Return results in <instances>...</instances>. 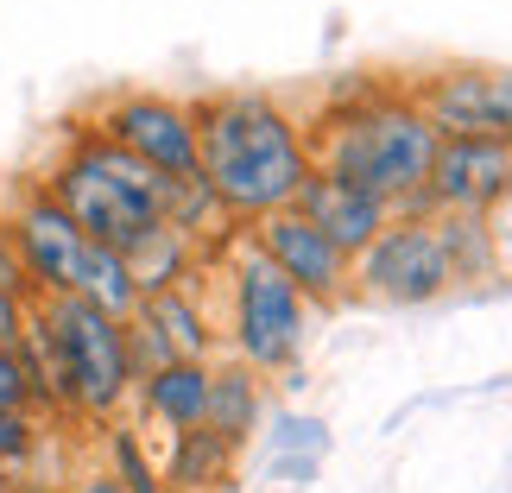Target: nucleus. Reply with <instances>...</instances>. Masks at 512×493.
Instances as JSON below:
<instances>
[{"label":"nucleus","mask_w":512,"mask_h":493,"mask_svg":"<svg viewBox=\"0 0 512 493\" xmlns=\"http://www.w3.org/2000/svg\"><path fill=\"white\" fill-rule=\"evenodd\" d=\"M196 177L215 190L241 228L260 215L298 209V190L317 171L304 108L266 89H209L196 95Z\"/></svg>","instance_id":"nucleus-1"},{"label":"nucleus","mask_w":512,"mask_h":493,"mask_svg":"<svg viewBox=\"0 0 512 493\" xmlns=\"http://www.w3.org/2000/svg\"><path fill=\"white\" fill-rule=\"evenodd\" d=\"M38 184L64 203V215L95 247L133 253L165 228V177L127 159L121 146H108L89 121L57 133V152L38 165Z\"/></svg>","instance_id":"nucleus-2"},{"label":"nucleus","mask_w":512,"mask_h":493,"mask_svg":"<svg viewBox=\"0 0 512 493\" xmlns=\"http://www.w3.org/2000/svg\"><path fill=\"white\" fill-rule=\"evenodd\" d=\"M443 133L430 127V114L411 102V89L392 83L380 102L336 114V121H310V152L317 171H336L348 184L373 190L380 203L399 215L405 203H418L430 184V159H437Z\"/></svg>","instance_id":"nucleus-3"},{"label":"nucleus","mask_w":512,"mask_h":493,"mask_svg":"<svg viewBox=\"0 0 512 493\" xmlns=\"http://www.w3.org/2000/svg\"><path fill=\"white\" fill-rule=\"evenodd\" d=\"M209 279H222L215 285L222 304H209L215 329H222V354H234L260 380H291L310 348V317H317L304 291L247 241V228L209 260Z\"/></svg>","instance_id":"nucleus-4"},{"label":"nucleus","mask_w":512,"mask_h":493,"mask_svg":"<svg viewBox=\"0 0 512 493\" xmlns=\"http://www.w3.org/2000/svg\"><path fill=\"white\" fill-rule=\"evenodd\" d=\"M0 234L19 253L26 279L38 298H76V279H83L89 260V234L64 215V203L38 184V177H19V184L0 196Z\"/></svg>","instance_id":"nucleus-5"},{"label":"nucleus","mask_w":512,"mask_h":493,"mask_svg":"<svg viewBox=\"0 0 512 493\" xmlns=\"http://www.w3.org/2000/svg\"><path fill=\"white\" fill-rule=\"evenodd\" d=\"M449 291H456V279H449L437 222H418V215H392L386 234L354 260V298L380 310H424Z\"/></svg>","instance_id":"nucleus-6"},{"label":"nucleus","mask_w":512,"mask_h":493,"mask_svg":"<svg viewBox=\"0 0 512 493\" xmlns=\"http://www.w3.org/2000/svg\"><path fill=\"white\" fill-rule=\"evenodd\" d=\"M89 127L127 159H140L159 177H190L196 171V108L165 89H114L95 102Z\"/></svg>","instance_id":"nucleus-7"},{"label":"nucleus","mask_w":512,"mask_h":493,"mask_svg":"<svg viewBox=\"0 0 512 493\" xmlns=\"http://www.w3.org/2000/svg\"><path fill=\"white\" fill-rule=\"evenodd\" d=\"M405 89L443 140L512 146V64H437V70L411 76Z\"/></svg>","instance_id":"nucleus-8"},{"label":"nucleus","mask_w":512,"mask_h":493,"mask_svg":"<svg viewBox=\"0 0 512 493\" xmlns=\"http://www.w3.org/2000/svg\"><path fill=\"white\" fill-rule=\"evenodd\" d=\"M247 241L260 247L266 260L304 291V304H310V310H336V304L354 298V260H348L336 241H329L317 222H310L304 209L260 215V222L247 228Z\"/></svg>","instance_id":"nucleus-9"},{"label":"nucleus","mask_w":512,"mask_h":493,"mask_svg":"<svg viewBox=\"0 0 512 493\" xmlns=\"http://www.w3.org/2000/svg\"><path fill=\"white\" fill-rule=\"evenodd\" d=\"M424 203H430V215H494L500 203H512V146L437 140Z\"/></svg>","instance_id":"nucleus-10"},{"label":"nucleus","mask_w":512,"mask_h":493,"mask_svg":"<svg viewBox=\"0 0 512 493\" xmlns=\"http://www.w3.org/2000/svg\"><path fill=\"white\" fill-rule=\"evenodd\" d=\"M298 209L348 253V260H361V253L386 234V222H392V209L380 203V196L348 184V177H336V171H310V184L298 190Z\"/></svg>","instance_id":"nucleus-11"},{"label":"nucleus","mask_w":512,"mask_h":493,"mask_svg":"<svg viewBox=\"0 0 512 493\" xmlns=\"http://www.w3.org/2000/svg\"><path fill=\"white\" fill-rule=\"evenodd\" d=\"M133 411H140V424H152L159 437L203 430V418H209V361H165L159 373H146L140 392H133Z\"/></svg>","instance_id":"nucleus-12"},{"label":"nucleus","mask_w":512,"mask_h":493,"mask_svg":"<svg viewBox=\"0 0 512 493\" xmlns=\"http://www.w3.org/2000/svg\"><path fill=\"white\" fill-rule=\"evenodd\" d=\"M140 323H152V335L171 348V361H215V354H222V329H215V310H209V285H184V291L146 298Z\"/></svg>","instance_id":"nucleus-13"},{"label":"nucleus","mask_w":512,"mask_h":493,"mask_svg":"<svg viewBox=\"0 0 512 493\" xmlns=\"http://www.w3.org/2000/svg\"><path fill=\"white\" fill-rule=\"evenodd\" d=\"M222 443L247 449L266 430V380L253 367H241L234 354H215L209 361V418H203Z\"/></svg>","instance_id":"nucleus-14"},{"label":"nucleus","mask_w":512,"mask_h":493,"mask_svg":"<svg viewBox=\"0 0 512 493\" xmlns=\"http://www.w3.org/2000/svg\"><path fill=\"white\" fill-rule=\"evenodd\" d=\"M234 456H241V449L222 443L203 424V430H177V437H165L159 468H165V487L171 493H215V487L234 475Z\"/></svg>","instance_id":"nucleus-15"},{"label":"nucleus","mask_w":512,"mask_h":493,"mask_svg":"<svg viewBox=\"0 0 512 493\" xmlns=\"http://www.w3.org/2000/svg\"><path fill=\"white\" fill-rule=\"evenodd\" d=\"M165 228L190 234V241L203 247L209 260L234 241V234H241V222H234V215L215 203V190H209L196 171H190V177H165Z\"/></svg>","instance_id":"nucleus-16"},{"label":"nucleus","mask_w":512,"mask_h":493,"mask_svg":"<svg viewBox=\"0 0 512 493\" xmlns=\"http://www.w3.org/2000/svg\"><path fill=\"white\" fill-rule=\"evenodd\" d=\"M127 266H133V279H140L146 298H159V291H184V285H203V272H209V253L190 241V234H177V228H159L152 241H140L127 253Z\"/></svg>","instance_id":"nucleus-17"},{"label":"nucleus","mask_w":512,"mask_h":493,"mask_svg":"<svg viewBox=\"0 0 512 493\" xmlns=\"http://www.w3.org/2000/svg\"><path fill=\"white\" fill-rule=\"evenodd\" d=\"M437 241H443V260H449L456 291L500 285V260H494V228H487V215H437Z\"/></svg>","instance_id":"nucleus-18"},{"label":"nucleus","mask_w":512,"mask_h":493,"mask_svg":"<svg viewBox=\"0 0 512 493\" xmlns=\"http://www.w3.org/2000/svg\"><path fill=\"white\" fill-rule=\"evenodd\" d=\"M76 298L95 304V310H102V317H114V323H133V317H140V304H146V291H140V279H133L127 253L89 247L83 279H76Z\"/></svg>","instance_id":"nucleus-19"},{"label":"nucleus","mask_w":512,"mask_h":493,"mask_svg":"<svg viewBox=\"0 0 512 493\" xmlns=\"http://www.w3.org/2000/svg\"><path fill=\"white\" fill-rule=\"evenodd\" d=\"M329 456V430L323 418H304V411H285V418H272V475L304 487L317 481V468Z\"/></svg>","instance_id":"nucleus-20"},{"label":"nucleus","mask_w":512,"mask_h":493,"mask_svg":"<svg viewBox=\"0 0 512 493\" xmlns=\"http://www.w3.org/2000/svg\"><path fill=\"white\" fill-rule=\"evenodd\" d=\"M102 449H108L102 468L121 481V493H171L165 487V468H159V456H152V443H146V430L133 424V418H114L102 430Z\"/></svg>","instance_id":"nucleus-21"},{"label":"nucleus","mask_w":512,"mask_h":493,"mask_svg":"<svg viewBox=\"0 0 512 493\" xmlns=\"http://www.w3.org/2000/svg\"><path fill=\"white\" fill-rule=\"evenodd\" d=\"M45 437H51V418H38V411H0V462H13L19 475H32Z\"/></svg>","instance_id":"nucleus-22"},{"label":"nucleus","mask_w":512,"mask_h":493,"mask_svg":"<svg viewBox=\"0 0 512 493\" xmlns=\"http://www.w3.org/2000/svg\"><path fill=\"white\" fill-rule=\"evenodd\" d=\"M0 411H38V418H45V405H38V380H32V367H26L19 348H0Z\"/></svg>","instance_id":"nucleus-23"},{"label":"nucleus","mask_w":512,"mask_h":493,"mask_svg":"<svg viewBox=\"0 0 512 493\" xmlns=\"http://www.w3.org/2000/svg\"><path fill=\"white\" fill-rule=\"evenodd\" d=\"M26 323H32V298L0 291V348H19V342H26Z\"/></svg>","instance_id":"nucleus-24"},{"label":"nucleus","mask_w":512,"mask_h":493,"mask_svg":"<svg viewBox=\"0 0 512 493\" xmlns=\"http://www.w3.org/2000/svg\"><path fill=\"white\" fill-rule=\"evenodd\" d=\"M487 228H494V260H500V285H512V203H500L487 215Z\"/></svg>","instance_id":"nucleus-25"},{"label":"nucleus","mask_w":512,"mask_h":493,"mask_svg":"<svg viewBox=\"0 0 512 493\" xmlns=\"http://www.w3.org/2000/svg\"><path fill=\"white\" fill-rule=\"evenodd\" d=\"M0 291H13V298H32V304H38V291H32V279H26V266H19V253L7 247V234H0Z\"/></svg>","instance_id":"nucleus-26"},{"label":"nucleus","mask_w":512,"mask_h":493,"mask_svg":"<svg viewBox=\"0 0 512 493\" xmlns=\"http://www.w3.org/2000/svg\"><path fill=\"white\" fill-rule=\"evenodd\" d=\"M70 493H121V481H114L108 468H83V475L70 481Z\"/></svg>","instance_id":"nucleus-27"},{"label":"nucleus","mask_w":512,"mask_h":493,"mask_svg":"<svg viewBox=\"0 0 512 493\" xmlns=\"http://www.w3.org/2000/svg\"><path fill=\"white\" fill-rule=\"evenodd\" d=\"M13 493H70V481H51V475H19Z\"/></svg>","instance_id":"nucleus-28"},{"label":"nucleus","mask_w":512,"mask_h":493,"mask_svg":"<svg viewBox=\"0 0 512 493\" xmlns=\"http://www.w3.org/2000/svg\"><path fill=\"white\" fill-rule=\"evenodd\" d=\"M13 487H19V468H13V462H0V493H13Z\"/></svg>","instance_id":"nucleus-29"}]
</instances>
